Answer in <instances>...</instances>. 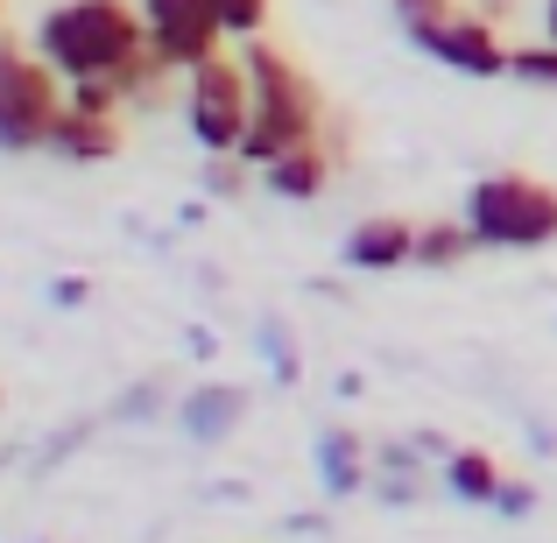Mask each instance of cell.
<instances>
[{
    "instance_id": "6da1fadb",
    "label": "cell",
    "mask_w": 557,
    "mask_h": 543,
    "mask_svg": "<svg viewBox=\"0 0 557 543\" xmlns=\"http://www.w3.org/2000/svg\"><path fill=\"white\" fill-rule=\"evenodd\" d=\"M149 50L141 0H57L36 22V57H50L64 78H121Z\"/></svg>"
},
{
    "instance_id": "7a4b0ae2",
    "label": "cell",
    "mask_w": 557,
    "mask_h": 543,
    "mask_svg": "<svg viewBox=\"0 0 557 543\" xmlns=\"http://www.w3.org/2000/svg\"><path fill=\"white\" fill-rule=\"evenodd\" d=\"M247 64V85H255V121H247V141H240V163L269 170L283 163L289 149H304V141H318V121H325V107H318V85L304 78L297 57H283L275 42H247L240 50Z\"/></svg>"
},
{
    "instance_id": "3957f363",
    "label": "cell",
    "mask_w": 557,
    "mask_h": 543,
    "mask_svg": "<svg viewBox=\"0 0 557 543\" xmlns=\"http://www.w3.org/2000/svg\"><path fill=\"white\" fill-rule=\"evenodd\" d=\"M466 226L480 247H550L557 240V184L522 177V170H494L466 190Z\"/></svg>"
},
{
    "instance_id": "277c9868",
    "label": "cell",
    "mask_w": 557,
    "mask_h": 543,
    "mask_svg": "<svg viewBox=\"0 0 557 543\" xmlns=\"http://www.w3.org/2000/svg\"><path fill=\"white\" fill-rule=\"evenodd\" d=\"M64 71L50 57L8 42L0 50V149L8 156H28V149H50V127L64 121L71 107V85H57Z\"/></svg>"
},
{
    "instance_id": "5b68a950",
    "label": "cell",
    "mask_w": 557,
    "mask_h": 543,
    "mask_svg": "<svg viewBox=\"0 0 557 543\" xmlns=\"http://www.w3.org/2000/svg\"><path fill=\"white\" fill-rule=\"evenodd\" d=\"M184 78H190L184 85V121H190V135H198V149L205 156H240L247 121H255V85H247V64L219 50L212 64L184 71Z\"/></svg>"
},
{
    "instance_id": "8992f818",
    "label": "cell",
    "mask_w": 557,
    "mask_h": 543,
    "mask_svg": "<svg viewBox=\"0 0 557 543\" xmlns=\"http://www.w3.org/2000/svg\"><path fill=\"white\" fill-rule=\"evenodd\" d=\"M141 22H149V50L170 71H198L219 57L226 28H219L212 0H141Z\"/></svg>"
},
{
    "instance_id": "52a82bcc",
    "label": "cell",
    "mask_w": 557,
    "mask_h": 543,
    "mask_svg": "<svg viewBox=\"0 0 557 543\" xmlns=\"http://www.w3.org/2000/svg\"><path fill=\"white\" fill-rule=\"evenodd\" d=\"M409 42H417L423 57H437V64L466 71V78H502V71H508V42L494 36V22H487V14H473V8H459V14H445V22L417 28Z\"/></svg>"
},
{
    "instance_id": "ba28073f",
    "label": "cell",
    "mask_w": 557,
    "mask_h": 543,
    "mask_svg": "<svg viewBox=\"0 0 557 543\" xmlns=\"http://www.w3.org/2000/svg\"><path fill=\"white\" fill-rule=\"evenodd\" d=\"M339 261H346V269H360V275L409 269V261H417V226L395 219V212H374V219H360V226L339 240Z\"/></svg>"
},
{
    "instance_id": "9c48e42d",
    "label": "cell",
    "mask_w": 557,
    "mask_h": 543,
    "mask_svg": "<svg viewBox=\"0 0 557 543\" xmlns=\"http://www.w3.org/2000/svg\"><path fill=\"white\" fill-rule=\"evenodd\" d=\"M247 417V388L240 381H205V388H190L177 403V431L190 445H219V437H233Z\"/></svg>"
},
{
    "instance_id": "30bf717a",
    "label": "cell",
    "mask_w": 557,
    "mask_h": 543,
    "mask_svg": "<svg viewBox=\"0 0 557 543\" xmlns=\"http://www.w3.org/2000/svg\"><path fill=\"white\" fill-rule=\"evenodd\" d=\"M50 149L64 156V163H113V156H121V113L64 107V121L50 127Z\"/></svg>"
},
{
    "instance_id": "8fae6325",
    "label": "cell",
    "mask_w": 557,
    "mask_h": 543,
    "mask_svg": "<svg viewBox=\"0 0 557 543\" xmlns=\"http://www.w3.org/2000/svg\"><path fill=\"white\" fill-rule=\"evenodd\" d=\"M332 163H339V156H332L325 141H304V149H289V156H283V163H269V170H261V184H269V198L311 205L318 190L332 184Z\"/></svg>"
},
{
    "instance_id": "7c38bea8",
    "label": "cell",
    "mask_w": 557,
    "mask_h": 543,
    "mask_svg": "<svg viewBox=\"0 0 557 543\" xmlns=\"http://www.w3.org/2000/svg\"><path fill=\"white\" fill-rule=\"evenodd\" d=\"M437 480L451 488V502H487L494 508V494H502V466H494L480 445H459L445 466H437Z\"/></svg>"
},
{
    "instance_id": "4fadbf2b",
    "label": "cell",
    "mask_w": 557,
    "mask_h": 543,
    "mask_svg": "<svg viewBox=\"0 0 557 543\" xmlns=\"http://www.w3.org/2000/svg\"><path fill=\"white\" fill-rule=\"evenodd\" d=\"M318 480H325V494H360V488H368L354 431H325V437H318Z\"/></svg>"
},
{
    "instance_id": "5bb4252c",
    "label": "cell",
    "mask_w": 557,
    "mask_h": 543,
    "mask_svg": "<svg viewBox=\"0 0 557 543\" xmlns=\"http://www.w3.org/2000/svg\"><path fill=\"white\" fill-rule=\"evenodd\" d=\"M473 226H466V212L459 219H431V226H417V269H451V261H466L473 255Z\"/></svg>"
},
{
    "instance_id": "9a60e30c",
    "label": "cell",
    "mask_w": 557,
    "mask_h": 543,
    "mask_svg": "<svg viewBox=\"0 0 557 543\" xmlns=\"http://www.w3.org/2000/svg\"><path fill=\"white\" fill-rule=\"evenodd\" d=\"M508 78L516 85H557V42H516L508 50Z\"/></svg>"
},
{
    "instance_id": "2e32d148",
    "label": "cell",
    "mask_w": 557,
    "mask_h": 543,
    "mask_svg": "<svg viewBox=\"0 0 557 543\" xmlns=\"http://www.w3.org/2000/svg\"><path fill=\"white\" fill-rule=\"evenodd\" d=\"M269 8L275 0H212L219 28H226V42H255L261 28H269Z\"/></svg>"
},
{
    "instance_id": "e0dca14e",
    "label": "cell",
    "mask_w": 557,
    "mask_h": 543,
    "mask_svg": "<svg viewBox=\"0 0 557 543\" xmlns=\"http://www.w3.org/2000/svg\"><path fill=\"white\" fill-rule=\"evenodd\" d=\"M64 85H71V107H85V113H121L127 107L121 78H64Z\"/></svg>"
},
{
    "instance_id": "ac0fdd59",
    "label": "cell",
    "mask_w": 557,
    "mask_h": 543,
    "mask_svg": "<svg viewBox=\"0 0 557 543\" xmlns=\"http://www.w3.org/2000/svg\"><path fill=\"white\" fill-rule=\"evenodd\" d=\"M261 354H269V374L275 381H297V346H289V332L275 325V318L261 325Z\"/></svg>"
},
{
    "instance_id": "d6986e66",
    "label": "cell",
    "mask_w": 557,
    "mask_h": 543,
    "mask_svg": "<svg viewBox=\"0 0 557 543\" xmlns=\"http://www.w3.org/2000/svg\"><path fill=\"white\" fill-rule=\"evenodd\" d=\"M445 14H459V0H395V22H403V36H417V28L445 22Z\"/></svg>"
},
{
    "instance_id": "ffe728a7",
    "label": "cell",
    "mask_w": 557,
    "mask_h": 543,
    "mask_svg": "<svg viewBox=\"0 0 557 543\" xmlns=\"http://www.w3.org/2000/svg\"><path fill=\"white\" fill-rule=\"evenodd\" d=\"M494 508H502V516H530V508H536V488H530V480H502Z\"/></svg>"
},
{
    "instance_id": "44dd1931",
    "label": "cell",
    "mask_w": 557,
    "mask_h": 543,
    "mask_svg": "<svg viewBox=\"0 0 557 543\" xmlns=\"http://www.w3.org/2000/svg\"><path fill=\"white\" fill-rule=\"evenodd\" d=\"M205 190H212V198H233V190H240V170H233L226 156H212V170H205Z\"/></svg>"
},
{
    "instance_id": "7402d4cb",
    "label": "cell",
    "mask_w": 557,
    "mask_h": 543,
    "mask_svg": "<svg viewBox=\"0 0 557 543\" xmlns=\"http://www.w3.org/2000/svg\"><path fill=\"white\" fill-rule=\"evenodd\" d=\"M544 36L557 42V0H544Z\"/></svg>"
}]
</instances>
